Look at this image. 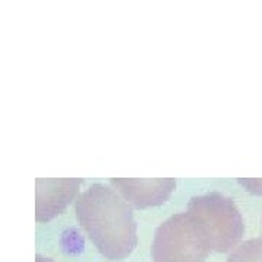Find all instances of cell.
Returning <instances> with one entry per match:
<instances>
[{"label":"cell","mask_w":262,"mask_h":262,"mask_svg":"<svg viewBox=\"0 0 262 262\" xmlns=\"http://www.w3.org/2000/svg\"><path fill=\"white\" fill-rule=\"evenodd\" d=\"M44 262H50V261H44Z\"/></svg>","instance_id":"277c9868"},{"label":"cell","mask_w":262,"mask_h":262,"mask_svg":"<svg viewBox=\"0 0 262 262\" xmlns=\"http://www.w3.org/2000/svg\"><path fill=\"white\" fill-rule=\"evenodd\" d=\"M79 220L103 255L122 259L136 245V226L128 207L110 191H92L77 204Z\"/></svg>","instance_id":"6da1fadb"},{"label":"cell","mask_w":262,"mask_h":262,"mask_svg":"<svg viewBox=\"0 0 262 262\" xmlns=\"http://www.w3.org/2000/svg\"><path fill=\"white\" fill-rule=\"evenodd\" d=\"M189 215L210 248L219 252L227 251L239 239L241 220L230 203L222 196L210 195L192 200Z\"/></svg>","instance_id":"3957f363"},{"label":"cell","mask_w":262,"mask_h":262,"mask_svg":"<svg viewBox=\"0 0 262 262\" xmlns=\"http://www.w3.org/2000/svg\"><path fill=\"white\" fill-rule=\"evenodd\" d=\"M208 244L191 215L179 214L160 226L153 245L156 262H204Z\"/></svg>","instance_id":"7a4b0ae2"}]
</instances>
